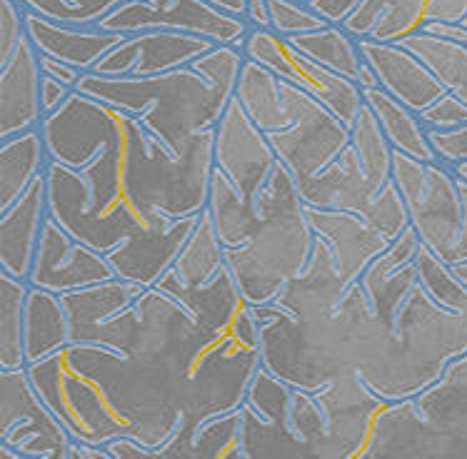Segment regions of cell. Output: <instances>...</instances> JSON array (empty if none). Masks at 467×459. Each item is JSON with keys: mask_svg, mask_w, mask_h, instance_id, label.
I'll return each instance as SVG.
<instances>
[{"mask_svg": "<svg viewBox=\"0 0 467 459\" xmlns=\"http://www.w3.org/2000/svg\"><path fill=\"white\" fill-rule=\"evenodd\" d=\"M40 130L50 218L105 255L120 280L158 285L208 208L215 128L172 153L133 115L76 90Z\"/></svg>", "mask_w": 467, "mask_h": 459, "instance_id": "1", "label": "cell"}, {"mask_svg": "<svg viewBox=\"0 0 467 459\" xmlns=\"http://www.w3.org/2000/svg\"><path fill=\"white\" fill-rule=\"evenodd\" d=\"M128 352L178 424V434L158 452L191 440L210 417L240 410L263 367L253 305L228 268L201 287L168 270L135 300Z\"/></svg>", "mask_w": 467, "mask_h": 459, "instance_id": "2", "label": "cell"}, {"mask_svg": "<svg viewBox=\"0 0 467 459\" xmlns=\"http://www.w3.org/2000/svg\"><path fill=\"white\" fill-rule=\"evenodd\" d=\"M360 282L370 312L355 372L378 397H415L467 352V287L410 225Z\"/></svg>", "mask_w": 467, "mask_h": 459, "instance_id": "3", "label": "cell"}, {"mask_svg": "<svg viewBox=\"0 0 467 459\" xmlns=\"http://www.w3.org/2000/svg\"><path fill=\"white\" fill-rule=\"evenodd\" d=\"M368 312L363 282L345 285L330 245L315 238L306 270L275 300L253 307L260 362L277 380L320 393L355 372Z\"/></svg>", "mask_w": 467, "mask_h": 459, "instance_id": "4", "label": "cell"}, {"mask_svg": "<svg viewBox=\"0 0 467 459\" xmlns=\"http://www.w3.org/2000/svg\"><path fill=\"white\" fill-rule=\"evenodd\" d=\"M28 372L76 442L105 447L115 437H133L161 450L178 434L165 402L130 352L67 344L28 364Z\"/></svg>", "mask_w": 467, "mask_h": 459, "instance_id": "5", "label": "cell"}, {"mask_svg": "<svg viewBox=\"0 0 467 459\" xmlns=\"http://www.w3.org/2000/svg\"><path fill=\"white\" fill-rule=\"evenodd\" d=\"M208 212L225 248V265L250 305H267L306 270L315 232L293 175L275 165L258 200H243L213 168Z\"/></svg>", "mask_w": 467, "mask_h": 459, "instance_id": "6", "label": "cell"}, {"mask_svg": "<svg viewBox=\"0 0 467 459\" xmlns=\"http://www.w3.org/2000/svg\"><path fill=\"white\" fill-rule=\"evenodd\" d=\"M76 90L133 115L172 153H181L195 133L215 128L235 97L191 66L145 77L86 73Z\"/></svg>", "mask_w": 467, "mask_h": 459, "instance_id": "7", "label": "cell"}, {"mask_svg": "<svg viewBox=\"0 0 467 459\" xmlns=\"http://www.w3.org/2000/svg\"><path fill=\"white\" fill-rule=\"evenodd\" d=\"M467 459V352L415 397L388 402L368 459Z\"/></svg>", "mask_w": 467, "mask_h": 459, "instance_id": "8", "label": "cell"}, {"mask_svg": "<svg viewBox=\"0 0 467 459\" xmlns=\"http://www.w3.org/2000/svg\"><path fill=\"white\" fill-rule=\"evenodd\" d=\"M240 414L245 459H333L317 394L277 380L265 367L253 377Z\"/></svg>", "mask_w": 467, "mask_h": 459, "instance_id": "9", "label": "cell"}, {"mask_svg": "<svg viewBox=\"0 0 467 459\" xmlns=\"http://www.w3.org/2000/svg\"><path fill=\"white\" fill-rule=\"evenodd\" d=\"M392 182L408 208V220L420 242L450 270L455 268L465 228L458 175L440 160L422 163L392 150Z\"/></svg>", "mask_w": 467, "mask_h": 459, "instance_id": "10", "label": "cell"}, {"mask_svg": "<svg viewBox=\"0 0 467 459\" xmlns=\"http://www.w3.org/2000/svg\"><path fill=\"white\" fill-rule=\"evenodd\" d=\"M283 80V77H280ZM285 125L267 133V143L296 185L310 180L350 145V128L317 97L283 80Z\"/></svg>", "mask_w": 467, "mask_h": 459, "instance_id": "11", "label": "cell"}, {"mask_svg": "<svg viewBox=\"0 0 467 459\" xmlns=\"http://www.w3.org/2000/svg\"><path fill=\"white\" fill-rule=\"evenodd\" d=\"M297 192L307 208L358 212L360 218H365L390 240L398 238L402 230L410 225L408 208H405L395 182H390L385 190H375L370 178L365 175L360 155L353 143L348 145L320 175L300 182Z\"/></svg>", "mask_w": 467, "mask_h": 459, "instance_id": "12", "label": "cell"}, {"mask_svg": "<svg viewBox=\"0 0 467 459\" xmlns=\"http://www.w3.org/2000/svg\"><path fill=\"white\" fill-rule=\"evenodd\" d=\"M73 442L30 380L28 367L0 370V444L23 459H67Z\"/></svg>", "mask_w": 467, "mask_h": 459, "instance_id": "13", "label": "cell"}, {"mask_svg": "<svg viewBox=\"0 0 467 459\" xmlns=\"http://www.w3.org/2000/svg\"><path fill=\"white\" fill-rule=\"evenodd\" d=\"M98 28L110 33H143V30H181L215 46H235L245 50L250 26L245 18H235L213 8L205 0H123L105 15Z\"/></svg>", "mask_w": 467, "mask_h": 459, "instance_id": "14", "label": "cell"}, {"mask_svg": "<svg viewBox=\"0 0 467 459\" xmlns=\"http://www.w3.org/2000/svg\"><path fill=\"white\" fill-rule=\"evenodd\" d=\"M245 56L250 60H258L260 66L273 70L285 83L303 87L306 93L317 97L348 128H353L355 117L363 110V90L355 80L337 76L320 63H315L313 57L300 53L290 40L277 36L275 30H250L245 40Z\"/></svg>", "mask_w": 467, "mask_h": 459, "instance_id": "15", "label": "cell"}, {"mask_svg": "<svg viewBox=\"0 0 467 459\" xmlns=\"http://www.w3.org/2000/svg\"><path fill=\"white\" fill-rule=\"evenodd\" d=\"M148 287L113 278L63 295L70 344H98L128 352L133 340V305Z\"/></svg>", "mask_w": 467, "mask_h": 459, "instance_id": "16", "label": "cell"}, {"mask_svg": "<svg viewBox=\"0 0 467 459\" xmlns=\"http://www.w3.org/2000/svg\"><path fill=\"white\" fill-rule=\"evenodd\" d=\"M213 158L215 168L233 182V188L245 200H258L275 165L280 163L275 150L243 110L238 97L230 100L228 110L215 125Z\"/></svg>", "mask_w": 467, "mask_h": 459, "instance_id": "17", "label": "cell"}, {"mask_svg": "<svg viewBox=\"0 0 467 459\" xmlns=\"http://www.w3.org/2000/svg\"><path fill=\"white\" fill-rule=\"evenodd\" d=\"M113 278L118 275L105 255L88 248L86 242L73 238L60 222L48 218L30 270V287L66 295Z\"/></svg>", "mask_w": 467, "mask_h": 459, "instance_id": "18", "label": "cell"}, {"mask_svg": "<svg viewBox=\"0 0 467 459\" xmlns=\"http://www.w3.org/2000/svg\"><path fill=\"white\" fill-rule=\"evenodd\" d=\"M315 394L327 414L333 459L370 457L375 427L382 410L388 407V400L372 393L358 372L345 374Z\"/></svg>", "mask_w": 467, "mask_h": 459, "instance_id": "19", "label": "cell"}, {"mask_svg": "<svg viewBox=\"0 0 467 459\" xmlns=\"http://www.w3.org/2000/svg\"><path fill=\"white\" fill-rule=\"evenodd\" d=\"M215 43L181 30H143L125 36L93 73L108 77H145L191 66Z\"/></svg>", "mask_w": 467, "mask_h": 459, "instance_id": "20", "label": "cell"}, {"mask_svg": "<svg viewBox=\"0 0 467 459\" xmlns=\"http://www.w3.org/2000/svg\"><path fill=\"white\" fill-rule=\"evenodd\" d=\"M467 0H363L340 23L353 38L398 43L428 23H460Z\"/></svg>", "mask_w": 467, "mask_h": 459, "instance_id": "21", "label": "cell"}, {"mask_svg": "<svg viewBox=\"0 0 467 459\" xmlns=\"http://www.w3.org/2000/svg\"><path fill=\"white\" fill-rule=\"evenodd\" d=\"M307 218L315 238L325 240L333 250L335 265L345 285H353L363 278L368 265L380 258L392 242L385 232L360 218L358 212L307 208Z\"/></svg>", "mask_w": 467, "mask_h": 459, "instance_id": "22", "label": "cell"}, {"mask_svg": "<svg viewBox=\"0 0 467 459\" xmlns=\"http://www.w3.org/2000/svg\"><path fill=\"white\" fill-rule=\"evenodd\" d=\"M0 212V272L28 280L50 218L48 178L40 175L18 200Z\"/></svg>", "mask_w": 467, "mask_h": 459, "instance_id": "23", "label": "cell"}, {"mask_svg": "<svg viewBox=\"0 0 467 459\" xmlns=\"http://www.w3.org/2000/svg\"><path fill=\"white\" fill-rule=\"evenodd\" d=\"M40 83V53L26 36L16 53L0 66V140L43 125Z\"/></svg>", "mask_w": 467, "mask_h": 459, "instance_id": "24", "label": "cell"}, {"mask_svg": "<svg viewBox=\"0 0 467 459\" xmlns=\"http://www.w3.org/2000/svg\"><path fill=\"white\" fill-rule=\"evenodd\" d=\"M358 43L363 57L375 70L382 90H388L395 100H400L402 106H408L415 113H422L448 93L438 77L430 73V67L398 43H382L372 38H363Z\"/></svg>", "mask_w": 467, "mask_h": 459, "instance_id": "25", "label": "cell"}, {"mask_svg": "<svg viewBox=\"0 0 467 459\" xmlns=\"http://www.w3.org/2000/svg\"><path fill=\"white\" fill-rule=\"evenodd\" d=\"M26 36L40 56L63 60L83 73H93L98 63L125 38L123 33H110L98 26H67L30 10H26Z\"/></svg>", "mask_w": 467, "mask_h": 459, "instance_id": "26", "label": "cell"}, {"mask_svg": "<svg viewBox=\"0 0 467 459\" xmlns=\"http://www.w3.org/2000/svg\"><path fill=\"white\" fill-rule=\"evenodd\" d=\"M50 165L48 143L40 128L0 140V210L10 208Z\"/></svg>", "mask_w": 467, "mask_h": 459, "instance_id": "27", "label": "cell"}, {"mask_svg": "<svg viewBox=\"0 0 467 459\" xmlns=\"http://www.w3.org/2000/svg\"><path fill=\"white\" fill-rule=\"evenodd\" d=\"M67 344H70V320L63 305V295L30 287L26 300V325H23L26 362H40Z\"/></svg>", "mask_w": 467, "mask_h": 459, "instance_id": "28", "label": "cell"}, {"mask_svg": "<svg viewBox=\"0 0 467 459\" xmlns=\"http://www.w3.org/2000/svg\"><path fill=\"white\" fill-rule=\"evenodd\" d=\"M363 97L365 106L370 107L375 120L382 128V133L388 138V143L392 145V150L415 158V160H422V163L440 160L435 148L430 143V130L415 110L402 106L400 100H395L382 87L363 90Z\"/></svg>", "mask_w": 467, "mask_h": 459, "instance_id": "29", "label": "cell"}, {"mask_svg": "<svg viewBox=\"0 0 467 459\" xmlns=\"http://www.w3.org/2000/svg\"><path fill=\"white\" fill-rule=\"evenodd\" d=\"M398 46L410 50L412 56L420 57L430 73L438 77L442 87L460 97L467 106V46L460 40L432 36V33H412L408 38L398 40Z\"/></svg>", "mask_w": 467, "mask_h": 459, "instance_id": "30", "label": "cell"}, {"mask_svg": "<svg viewBox=\"0 0 467 459\" xmlns=\"http://www.w3.org/2000/svg\"><path fill=\"white\" fill-rule=\"evenodd\" d=\"M161 459H245L240 410L210 417L192 432L191 440L158 452Z\"/></svg>", "mask_w": 467, "mask_h": 459, "instance_id": "31", "label": "cell"}, {"mask_svg": "<svg viewBox=\"0 0 467 459\" xmlns=\"http://www.w3.org/2000/svg\"><path fill=\"white\" fill-rule=\"evenodd\" d=\"M225 265V248L220 242L218 232L213 228L208 208L201 212L198 225L192 230L188 242L182 245L181 255L172 262V272L191 287L208 285L210 280L218 278Z\"/></svg>", "mask_w": 467, "mask_h": 459, "instance_id": "32", "label": "cell"}, {"mask_svg": "<svg viewBox=\"0 0 467 459\" xmlns=\"http://www.w3.org/2000/svg\"><path fill=\"white\" fill-rule=\"evenodd\" d=\"M287 40L300 53H306L307 57H313L315 63H320V66L333 70L337 76L350 77V80H358V76H360V67L365 63L363 53H360V43L343 26L327 23L325 28Z\"/></svg>", "mask_w": 467, "mask_h": 459, "instance_id": "33", "label": "cell"}, {"mask_svg": "<svg viewBox=\"0 0 467 459\" xmlns=\"http://www.w3.org/2000/svg\"><path fill=\"white\" fill-rule=\"evenodd\" d=\"M28 280L0 272V370L28 367L23 350V325H26V300Z\"/></svg>", "mask_w": 467, "mask_h": 459, "instance_id": "34", "label": "cell"}, {"mask_svg": "<svg viewBox=\"0 0 467 459\" xmlns=\"http://www.w3.org/2000/svg\"><path fill=\"white\" fill-rule=\"evenodd\" d=\"M350 143L360 155L365 175L370 178L375 190H385L392 182V145L388 143V138L368 106H363V110L355 117L350 128Z\"/></svg>", "mask_w": 467, "mask_h": 459, "instance_id": "35", "label": "cell"}, {"mask_svg": "<svg viewBox=\"0 0 467 459\" xmlns=\"http://www.w3.org/2000/svg\"><path fill=\"white\" fill-rule=\"evenodd\" d=\"M325 26L327 20L320 18L303 0H270V30H275L283 38L306 36Z\"/></svg>", "mask_w": 467, "mask_h": 459, "instance_id": "36", "label": "cell"}, {"mask_svg": "<svg viewBox=\"0 0 467 459\" xmlns=\"http://www.w3.org/2000/svg\"><path fill=\"white\" fill-rule=\"evenodd\" d=\"M26 38V8L18 0H0V66Z\"/></svg>", "mask_w": 467, "mask_h": 459, "instance_id": "37", "label": "cell"}, {"mask_svg": "<svg viewBox=\"0 0 467 459\" xmlns=\"http://www.w3.org/2000/svg\"><path fill=\"white\" fill-rule=\"evenodd\" d=\"M418 115L428 130H455V128L467 123V106L452 93H445Z\"/></svg>", "mask_w": 467, "mask_h": 459, "instance_id": "38", "label": "cell"}, {"mask_svg": "<svg viewBox=\"0 0 467 459\" xmlns=\"http://www.w3.org/2000/svg\"><path fill=\"white\" fill-rule=\"evenodd\" d=\"M120 3L123 0H63V13H60L57 23H67V26H98Z\"/></svg>", "mask_w": 467, "mask_h": 459, "instance_id": "39", "label": "cell"}, {"mask_svg": "<svg viewBox=\"0 0 467 459\" xmlns=\"http://www.w3.org/2000/svg\"><path fill=\"white\" fill-rule=\"evenodd\" d=\"M430 143L438 153L440 163L458 165L467 160V123L455 130H430Z\"/></svg>", "mask_w": 467, "mask_h": 459, "instance_id": "40", "label": "cell"}, {"mask_svg": "<svg viewBox=\"0 0 467 459\" xmlns=\"http://www.w3.org/2000/svg\"><path fill=\"white\" fill-rule=\"evenodd\" d=\"M76 90L66 83H60L56 77L50 76H43V83H40V103H43V113L46 117L53 113H57L60 107L66 106L67 97L73 96Z\"/></svg>", "mask_w": 467, "mask_h": 459, "instance_id": "41", "label": "cell"}, {"mask_svg": "<svg viewBox=\"0 0 467 459\" xmlns=\"http://www.w3.org/2000/svg\"><path fill=\"white\" fill-rule=\"evenodd\" d=\"M303 3H307V5H310L320 18L327 20V23L340 26L363 0H303Z\"/></svg>", "mask_w": 467, "mask_h": 459, "instance_id": "42", "label": "cell"}, {"mask_svg": "<svg viewBox=\"0 0 467 459\" xmlns=\"http://www.w3.org/2000/svg\"><path fill=\"white\" fill-rule=\"evenodd\" d=\"M105 450L110 452L113 459H158V450L145 447L143 442L133 437H115L105 444Z\"/></svg>", "mask_w": 467, "mask_h": 459, "instance_id": "43", "label": "cell"}, {"mask_svg": "<svg viewBox=\"0 0 467 459\" xmlns=\"http://www.w3.org/2000/svg\"><path fill=\"white\" fill-rule=\"evenodd\" d=\"M40 70H43V76L56 77V80L66 83V86H70L73 90H76L78 83H80V77L86 76L83 70H78V67L67 66L63 60H56V57L48 56H40Z\"/></svg>", "mask_w": 467, "mask_h": 459, "instance_id": "44", "label": "cell"}, {"mask_svg": "<svg viewBox=\"0 0 467 459\" xmlns=\"http://www.w3.org/2000/svg\"><path fill=\"white\" fill-rule=\"evenodd\" d=\"M245 20L250 30H270V0H245Z\"/></svg>", "mask_w": 467, "mask_h": 459, "instance_id": "45", "label": "cell"}, {"mask_svg": "<svg viewBox=\"0 0 467 459\" xmlns=\"http://www.w3.org/2000/svg\"><path fill=\"white\" fill-rule=\"evenodd\" d=\"M460 192H462V205H465V228H462V238H460L458 248V262L452 268V275L467 287V182L460 180Z\"/></svg>", "mask_w": 467, "mask_h": 459, "instance_id": "46", "label": "cell"}, {"mask_svg": "<svg viewBox=\"0 0 467 459\" xmlns=\"http://www.w3.org/2000/svg\"><path fill=\"white\" fill-rule=\"evenodd\" d=\"M67 459H113L110 452L98 444H86V442H73L70 447V457Z\"/></svg>", "mask_w": 467, "mask_h": 459, "instance_id": "47", "label": "cell"}, {"mask_svg": "<svg viewBox=\"0 0 467 459\" xmlns=\"http://www.w3.org/2000/svg\"><path fill=\"white\" fill-rule=\"evenodd\" d=\"M213 8L223 10L228 15H235V18H245V0H205Z\"/></svg>", "mask_w": 467, "mask_h": 459, "instance_id": "48", "label": "cell"}, {"mask_svg": "<svg viewBox=\"0 0 467 459\" xmlns=\"http://www.w3.org/2000/svg\"><path fill=\"white\" fill-rule=\"evenodd\" d=\"M358 87L360 90H370V87H380V83H378V76H375V70L370 67V63L365 60L363 67H360V76H358Z\"/></svg>", "mask_w": 467, "mask_h": 459, "instance_id": "49", "label": "cell"}, {"mask_svg": "<svg viewBox=\"0 0 467 459\" xmlns=\"http://www.w3.org/2000/svg\"><path fill=\"white\" fill-rule=\"evenodd\" d=\"M0 459H23L16 450H10L5 444H0Z\"/></svg>", "mask_w": 467, "mask_h": 459, "instance_id": "50", "label": "cell"}, {"mask_svg": "<svg viewBox=\"0 0 467 459\" xmlns=\"http://www.w3.org/2000/svg\"><path fill=\"white\" fill-rule=\"evenodd\" d=\"M452 172L458 175L460 180L467 182V160H462V163H458V165H452Z\"/></svg>", "mask_w": 467, "mask_h": 459, "instance_id": "51", "label": "cell"}, {"mask_svg": "<svg viewBox=\"0 0 467 459\" xmlns=\"http://www.w3.org/2000/svg\"><path fill=\"white\" fill-rule=\"evenodd\" d=\"M460 26H462V28H467V15L462 20H460Z\"/></svg>", "mask_w": 467, "mask_h": 459, "instance_id": "52", "label": "cell"}]
</instances>
